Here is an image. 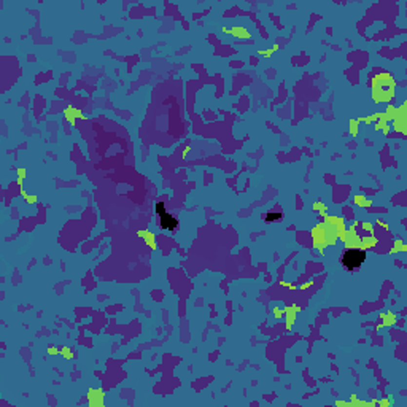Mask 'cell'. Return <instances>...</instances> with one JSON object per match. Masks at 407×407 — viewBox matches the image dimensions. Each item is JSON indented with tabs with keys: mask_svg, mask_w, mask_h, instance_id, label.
Returning <instances> with one entry per match:
<instances>
[{
	"mask_svg": "<svg viewBox=\"0 0 407 407\" xmlns=\"http://www.w3.org/2000/svg\"><path fill=\"white\" fill-rule=\"evenodd\" d=\"M282 218H283V215L280 213V212H267V213L264 215V221L275 223V221H280Z\"/></svg>",
	"mask_w": 407,
	"mask_h": 407,
	"instance_id": "3957f363",
	"label": "cell"
},
{
	"mask_svg": "<svg viewBox=\"0 0 407 407\" xmlns=\"http://www.w3.org/2000/svg\"><path fill=\"white\" fill-rule=\"evenodd\" d=\"M159 226H161V229H164V231H175L177 229V226H178V221H177V218H175L174 215H171L169 213V212H161L159 213Z\"/></svg>",
	"mask_w": 407,
	"mask_h": 407,
	"instance_id": "7a4b0ae2",
	"label": "cell"
},
{
	"mask_svg": "<svg viewBox=\"0 0 407 407\" xmlns=\"http://www.w3.org/2000/svg\"><path fill=\"white\" fill-rule=\"evenodd\" d=\"M366 261V252L360 250V248H349L342 254V266L349 272H355L364 264Z\"/></svg>",
	"mask_w": 407,
	"mask_h": 407,
	"instance_id": "6da1fadb",
	"label": "cell"
}]
</instances>
